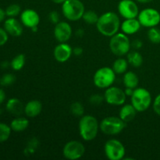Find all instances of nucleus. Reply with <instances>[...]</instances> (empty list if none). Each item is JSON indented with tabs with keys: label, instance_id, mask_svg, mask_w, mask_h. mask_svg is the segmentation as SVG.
<instances>
[{
	"label": "nucleus",
	"instance_id": "423d86ee",
	"mask_svg": "<svg viewBox=\"0 0 160 160\" xmlns=\"http://www.w3.org/2000/svg\"><path fill=\"white\" fill-rule=\"evenodd\" d=\"M126 127V123L120 117H107L99 123V128L106 135H117L121 133Z\"/></svg>",
	"mask_w": 160,
	"mask_h": 160
},
{
	"label": "nucleus",
	"instance_id": "e433bc0d",
	"mask_svg": "<svg viewBox=\"0 0 160 160\" xmlns=\"http://www.w3.org/2000/svg\"><path fill=\"white\" fill-rule=\"evenodd\" d=\"M132 45L134 46V48H140L142 46V41L139 40V39H137V40H134L133 42Z\"/></svg>",
	"mask_w": 160,
	"mask_h": 160
},
{
	"label": "nucleus",
	"instance_id": "dca6fc26",
	"mask_svg": "<svg viewBox=\"0 0 160 160\" xmlns=\"http://www.w3.org/2000/svg\"><path fill=\"white\" fill-rule=\"evenodd\" d=\"M23 25L15 17H9L4 22V29L12 37H20L23 34Z\"/></svg>",
	"mask_w": 160,
	"mask_h": 160
},
{
	"label": "nucleus",
	"instance_id": "7c9ffc66",
	"mask_svg": "<svg viewBox=\"0 0 160 160\" xmlns=\"http://www.w3.org/2000/svg\"><path fill=\"white\" fill-rule=\"evenodd\" d=\"M16 77L12 73H6L0 78V85L3 87L10 86L15 82Z\"/></svg>",
	"mask_w": 160,
	"mask_h": 160
},
{
	"label": "nucleus",
	"instance_id": "cd10ccee",
	"mask_svg": "<svg viewBox=\"0 0 160 160\" xmlns=\"http://www.w3.org/2000/svg\"><path fill=\"white\" fill-rule=\"evenodd\" d=\"M11 129L10 126L7 125L6 123H0V143L5 142L9 139L10 137Z\"/></svg>",
	"mask_w": 160,
	"mask_h": 160
},
{
	"label": "nucleus",
	"instance_id": "79ce46f5",
	"mask_svg": "<svg viewBox=\"0 0 160 160\" xmlns=\"http://www.w3.org/2000/svg\"><path fill=\"white\" fill-rule=\"evenodd\" d=\"M51 1L56 4H62L66 0H51Z\"/></svg>",
	"mask_w": 160,
	"mask_h": 160
},
{
	"label": "nucleus",
	"instance_id": "f8f14e48",
	"mask_svg": "<svg viewBox=\"0 0 160 160\" xmlns=\"http://www.w3.org/2000/svg\"><path fill=\"white\" fill-rule=\"evenodd\" d=\"M117 9L120 15L124 19L137 18L139 13L138 6L134 0H121Z\"/></svg>",
	"mask_w": 160,
	"mask_h": 160
},
{
	"label": "nucleus",
	"instance_id": "4be33fe9",
	"mask_svg": "<svg viewBox=\"0 0 160 160\" xmlns=\"http://www.w3.org/2000/svg\"><path fill=\"white\" fill-rule=\"evenodd\" d=\"M123 84L126 88L135 89L139 84L138 75L133 71H128L123 76Z\"/></svg>",
	"mask_w": 160,
	"mask_h": 160
},
{
	"label": "nucleus",
	"instance_id": "aec40b11",
	"mask_svg": "<svg viewBox=\"0 0 160 160\" xmlns=\"http://www.w3.org/2000/svg\"><path fill=\"white\" fill-rule=\"evenodd\" d=\"M137 112L138 111L136 110L135 108L133 106L132 104H123L120 110L119 117H120L125 123H128V122L132 121V120L135 118Z\"/></svg>",
	"mask_w": 160,
	"mask_h": 160
},
{
	"label": "nucleus",
	"instance_id": "a878e982",
	"mask_svg": "<svg viewBox=\"0 0 160 160\" xmlns=\"http://www.w3.org/2000/svg\"><path fill=\"white\" fill-rule=\"evenodd\" d=\"M98 18H99V17L98 16V14L93 10L85 11L82 17V19L84 20V21L86 23L90 25H96L97 22H98Z\"/></svg>",
	"mask_w": 160,
	"mask_h": 160
},
{
	"label": "nucleus",
	"instance_id": "9b49d317",
	"mask_svg": "<svg viewBox=\"0 0 160 160\" xmlns=\"http://www.w3.org/2000/svg\"><path fill=\"white\" fill-rule=\"evenodd\" d=\"M105 101L111 106H123L126 102L127 95L124 91L115 86L106 88L104 94Z\"/></svg>",
	"mask_w": 160,
	"mask_h": 160
},
{
	"label": "nucleus",
	"instance_id": "f704fd0d",
	"mask_svg": "<svg viewBox=\"0 0 160 160\" xmlns=\"http://www.w3.org/2000/svg\"><path fill=\"white\" fill-rule=\"evenodd\" d=\"M152 107L154 112L160 117V94H159L155 98L154 102H153Z\"/></svg>",
	"mask_w": 160,
	"mask_h": 160
},
{
	"label": "nucleus",
	"instance_id": "f3484780",
	"mask_svg": "<svg viewBox=\"0 0 160 160\" xmlns=\"http://www.w3.org/2000/svg\"><path fill=\"white\" fill-rule=\"evenodd\" d=\"M142 25L137 18L125 19L124 21L122 22L120 24V29L123 33L131 35L139 31Z\"/></svg>",
	"mask_w": 160,
	"mask_h": 160
},
{
	"label": "nucleus",
	"instance_id": "1a4fd4ad",
	"mask_svg": "<svg viewBox=\"0 0 160 160\" xmlns=\"http://www.w3.org/2000/svg\"><path fill=\"white\" fill-rule=\"evenodd\" d=\"M138 20L141 25L145 28H153L160 23V13L159 11L153 8H145L139 12Z\"/></svg>",
	"mask_w": 160,
	"mask_h": 160
},
{
	"label": "nucleus",
	"instance_id": "c756f323",
	"mask_svg": "<svg viewBox=\"0 0 160 160\" xmlns=\"http://www.w3.org/2000/svg\"><path fill=\"white\" fill-rule=\"evenodd\" d=\"M6 17H16L21 13V8L18 4H11L5 9Z\"/></svg>",
	"mask_w": 160,
	"mask_h": 160
},
{
	"label": "nucleus",
	"instance_id": "9d476101",
	"mask_svg": "<svg viewBox=\"0 0 160 160\" xmlns=\"http://www.w3.org/2000/svg\"><path fill=\"white\" fill-rule=\"evenodd\" d=\"M85 147L82 142L77 140L70 141L63 147L62 154L67 159L77 160L84 156Z\"/></svg>",
	"mask_w": 160,
	"mask_h": 160
},
{
	"label": "nucleus",
	"instance_id": "bb28decb",
	"mask_svg": "<svg viewBox=\"0 0 160 160\" xmlns=\"http://www.w3.org/2000/svg\"><path fill=\"white\" fill-rule=\"evenodd\" d=\"M148 35V38L152 43L153 44H159L160 43V29L156 28V27H153V28H150L149 30L147 33Z\"/></svg>",
	"mask_w": 160,
	"mask_h": 160
},
{
	"label": "nucleus",
	"instance_id": "4468645a",
	"mask_svg": "<svg viewBox=\"0 0 160 160\" xmlns=\"http://www.w3.org/2000/svg\"><path fill=\"white\" fill-rule=\"evenodd\" d=\"M20 22L23 26L31 29L39 24L40 17L34 9H26L20 13Z\"/></svg>",
	"mask_w": 160,
	"mask_h": 160
},
{
	"label": "nucleus",
	"instance_id": "2f4dec72",
	"mask_svg": "<svg viewBox=\"0 0 160 160\" xmlns=\"http://www.w3.org/2000/svg\"><path fill=\"white\" fill-rule=\"evenodd\" d=\"M104 100V96H102V95H98V94H95V95H92V96L90 97V98H89L90 103L92 105H94V106L101 105Z\"/></svg>",
	"mask_w": 160,
	"mask_h": 160
},
{
	"label": "nucleus",
	"instance_id": "39448f33",
	"mask_svg": "<svg viewBox=\"0 0 160 160\" xmlns=\"http://www.w3.org/2000/svg\"><path fill=\"white\" fill-rule=\"evenodd\" d=\"M131 97V104L139 112L146 111L152 104L151 94L144 88H136Z\"/></svg>",
	"mask_w": 160,
	"mask_h": 160
},
{
	"label": "nucleus",
	"instance_id": "5701e85b",
	"mask_svg": "<svg viewBox=\"0 0 160 160\" xmlns=\"http://www.w3.org/2000/svg\"><path fill=\"white\" fill-rule=\"evenodd\" d=\"M128 62L133 67L138 68L143 63V56L139 52L133 50L128 53Z\"/></svg>",
	"mask_w": 160,
	"mask_h": 160
},
{
	"label": "nucleus",
	"instance_id": "f257e3e1",
	"mask_svg": "<svg viewBox=\"0 0 160 160\" xmlns=\"http://www.w3.org/2000/svg\"><path fill=\"white\" fill-rule=\"evenodd\" d=\"M120 24V18L116 12H106L99 17L96 28L100 34L111 38L118 33Z\"/></svg>",
	"mask_w": 160,
	"mask_h": 160
},
{
	"label": "nucleus",
	"instance_id": "72a5a7b5",
	"mask_svg": "<svg viewBox=\"0 0 160 160\" xmlns=\"http://www.w3.org/2000/svg\"><path fill=\"white\" fill-rule=\"evenodd\" d=\"M59 14L57 11H52V12H49L48 14V20L51 21V23H54V24H56L59 22Z\"/></svg>",
	"mask_w": 160,
	"mask_h": 160
},
{
	"label": "nucleus",
	"instance_id": "4c0bfd02",
	"mask_svg": "<svg viewBox=\"0 0 160 160\" xmlns=\"http://www.w3.org/2000/svg\"><path fill=\"white\" fill-rule=\"evenodd\" d=\"M5 99H6V93L3 89L0 88V105L4 102Z\"/></svg>",
	"mask_w": 160,
	"mask_h": 160
},
{
	"label": "nucleus",
	"instance_id": "ddd939ff",
	"mask_svg": "<svg viewBox=\"0 0 160 160\" xmlns=\"http://www.w3.org/2000/svg\"><path fill=\"white\" fill-rule=\"evenodd\" d=\"M54 37L59 43L67 42L70 40L73 34V30L70 23L65 21H59L55 24Z\"/></svg>",
	"mask_w": 160,
	"mask_h": 160
},
{
	"label": "nucleus",
	"instance_id": "2eb2a0df",
	"mask_svg": "<svg viewBox=\"0 0 160 160\" xmlns=\"http://www.w3.org/2000/svg\"><path fill=\"white\" fill-rule=\"evenodd\" d=\"M73 54V48L67 42L59 43L56 45L53 51L55 59L59 62H65L69 60Z\"/></svg>",
	"mask_w": 160,
	"mask_h": 160
},
{
	"label": "nucleus",
	"instance_id": "a19ab883",
	"mask_svg": "<svg viewBox=\"0 0 160 160\" xmlns=\"http://www.w3.org/2000/svg\"><path fill=\"white\" fill-rule=\"evenodd\" d=\"M136 1H137L138 2H139V3H143V4H146V3L152 2L154 1V0H136Z\"/></svg>",
	"mask_w": 160,
	"mask_h": 160
},
{
	"label": "nucleus",
	"instance_id": "7ed1b4c3",
	"mask_svg": "<svg viewBox=\"0 0 160 160\" xmlns=\"http://www.w3.org/2000/svg\"><path fill=\"white\" fill-rule=\"evenodd\" d=\"M131 43L128 34L124 33H117L112 36L109 41V48L112 54L122 57L128 55L131 51Z\"/></svg>",
	"mask_w": 160,
	"mask_h": 160
},
{
	"label": "nucleus",
	"instance_id": "ea45409f",
	"mask_svg": "<svg viewBox=\"0 0 160 160\" xmlns=\"http://www.w3.org/2000/svg\"><path fill=\"white\" fill-rule=\"evenodd\" d=\"M134 89L130 88H126L124 92H125V94H126L127 96H131L133 94V92H134Z\"/></svg>",
	"mask_w": 160,
	"mask_h": 160
},
{
	"label": "nucleus",
	"instance_id": "393cba45",
	"mask_svg": "<svg viewBox=\"0 0 160 160\" xmlns=\"http://www.w3.org/2000/svg\"><path fill=\"white\" fill-rule=\"evenodd\" d=\"M25 61H26V59H25L24 55L18 54L12 59V61H11V68L13 70H16V71L20 70L21 69H23V67H24Z\"/></svg>",
	"mask_w": 160,
	"mask_h": 160
},
{
	"label": "nucleus",
	"instance_id": "a211bd4d",
	"mask_svg": "<svg viewBox=\"0 0 160 160\" xmlns=\"http://www.w3.org/2000/svg\"><path fill=\"white\" fill-rule=\"evenodd\" d=\"M42 103L39 100H31L24 106L25 115L30 118H34L42 112Z\"/></svg>",
	"mask_w": 160,
	"mask_h": 160
},
{
	"label": "nucleus",
	"instance_id": "412c9836",
	"mask_svg": "<svg viewBox=\"0 0 160 160\" xmlns=\"http://www.w3.org/2000/svg\"><path fill=\"white\" fill-rule=\"evenodd\" d=\"M9 126L15 132H22L29 127V120L25 117H17L11 121Z\"/></svg>",
	"mask_w": 160,
	"mask_h": 160
},
{
	"label": "nucleus",
	"instance_id": "6e6552de",
	"mask_svg": "<svg viewBox=\"0 0 160 160\" xmlns=\"http://www.w3.org/2000/svg\"><path fill=\"white\" fill-rule=\"evenodd\" d=\"M104 152L109 160H121L126 154L124 145L117 139L108 140L104 145Z\"/></svg>",
	"mask_w": 160,
	"mask_h": 160
},
{
	"label": "nucleus",
	"instance_id": "c85d7f7f",
	"mask_svg": "<svg viewBox=\"0 0 160 160\" xmlns=\"http://www.w3.org/2000/svg\"><path fill=\"white\" fill-rule=\"evenodd\" d=\"M70 109L72 115L75 116V117H81L82 116H84V108L83 105L79 102H75L72 103Z\"/></svg>",
	"mask_w": 160,
	"mask_h": 160
},
{
	"label": "nucleus",
	"instance_id": "c9c22d12",
	"mask_svg": "<svg viewBox=\"0 0 160 160\" xmlns=\"http://www.w3.org/2000/svg\"><path fill=\"white\" fill-rule=\"evenodd\" d=\"M73 53L77 56H81L83 53V49L81 47H76L74 49H73Z\"/></svg>",
	"mask_w": 160,
	"mask_h": 160
},
{
	"label": "nucleus",
	"instance_id": "58836bf2",
	"mask_svg": "<svg viewBox=\"0 0 160 160\" xmlns=\"http://www.w3.org/2000/svg\"><path fill=\"white\" fill-rule=\"evenodd\" d=\"M6 12H5L4 9H2L1 7H0V23L1 22H2L3 20H4L5 17H6Z\"/></svg>",
	"mask_w": 160,
	"mask_h": 160
},
{
	"label": "nucleus",
	"instance_id": "6ab92c4d",
	"mask_svg": "<svg viewBox=\"0 0 160 160\" xmlns=\"http://www.w3.org/2000/svg\"><path fill=\"white\" fill-rule=\"evenodd\" d=\"M6 109L9 113L15 116H20L24 112V106L20 100L16 98H12L8 100L6 105Z\"/></svg>",
	"mask_w": 160,
	"mask_h": 160
},
{
	"label": "nucleus",
	"instance_id": "f03ea898",
	"mask_svg": "<svg viewBox=\"0 0 160 160\" xmlns=\"http://www.w3.org/2000/svg\"><path fill=\"white\" fill-rule=\"evenodd\" d=\"M78 128L81 138L86 142H91L98 135L99 123L93 116L84 115L81 117Z\"/></svg>",
	"mask_w": 160,
	"mask_h": 160
},
{
	"label": "nucleus",
	"instance_id": "20e7f679",
	"mask_svg": "<svg viewBox=\"0 0 160 160\" xmlns=\"http://www.w3.org/2000/svg\"><path fill=\"white\" fill-rule=\"evenodd\" d=\"M64 17L70 21H77L82 18L85 8L81 0H66L62 4Z\"/></svg>",
	"mask_w": 160,
	"mask_h": 160
},
{
	"label": "nucleus",
	"instance_id": "0eeeda50",
	"mask_svg": "<svg viewBox=\"0 0 160 160\" xmlns=\"http://www.w3.org/2000/svg\"><path fill=\"white\" fill-rule=\"evenodd\" d=\"M116 73L112 68L103 67L96 70L93 76V82L97 88L106 89L113 84L116 80Z\"/></svg>",
	"mask_w": 160,
	"mask_h": 160
},
{
	"label": "nucleus",
	"instance_id": "473e14b6",
	"mask_svg": "<svg viewBox=\"0 0 160 160\" xmlns=\"http://www.w3.org/2000/svg\"><path fill=\"white\" fill-rule=\"evenodd\" d=\"M9 38V34L4 28H0V46H2L7 42Z\"/></svg>",
	"mask_w": 160,
	"mask_h": 160
},
{
	"label": "nucleus",
	"instance_id": "b1692460",
	"mask_svg": "<svg viewBox=\"0 0 160 160\" xmlns=\"http://www.w3.org/2000/svg\"><path fill=\"white\" fill-rule=\"evenodd\" d=\"M128 64L129 63L128 62V59L120 57L114 61L112 68L116 73V74H123V73H126Z\"/></svg>",
	"mask_w": 160,
	"mask_h": 160
}]
</instances>
